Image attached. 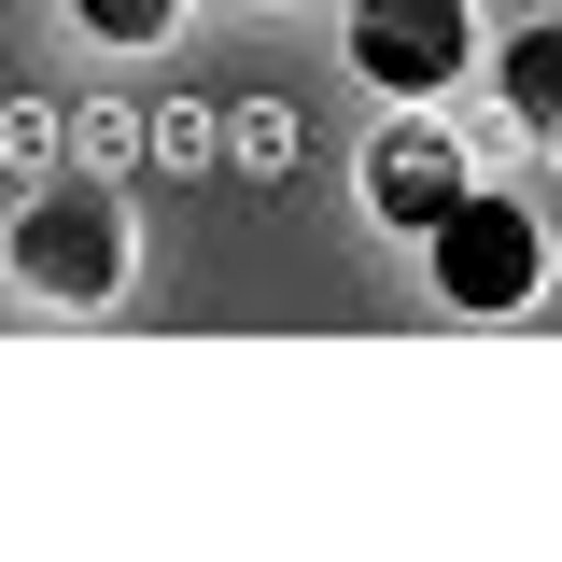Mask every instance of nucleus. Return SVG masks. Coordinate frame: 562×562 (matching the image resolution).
I'll list each match as a JSON object with an SVG mask.
<instances>
[{
  "label": "nucleus",
  "instance_id": "obj_1",
  "mask_svg": "<svg viewBox=\"0 0 562 562\" xmlns=\"http://www.w3.org/2000/svg\"><path fill=\"white\" fill-rule=\"evenodd\" d=\"M422 239H436V281H450L464 310H520L535 268H549V254H535V211H520V198H479V183L436 211Z\"/></svg>",
  "mask_w": 562,
  "mask_h": 562
},
{
  "label": "nucleus",
  "instance_id": "obj_2",
  "mask_svg": "<svg viewBox=\"0 0 562 562\" xmlns=\"http://www.w3.org/2000/svg\"><path fill=\"white\" fill-rule=\"evenodd\" d=\"M14 281H43V295H113V281H127V211L99 198V183L29 198V225H14Z\"/></svg>",
  "mask_w": 562,
  "mask_h": 562
},
{
  "label": "nucleus",
  "instance_id": "obj_3",
  "mask_svg": "<svg viewBox=\"0 0 562 562\" xmlns=\"http://www.w3.org/2000/svg\"><path fill=\"white\" fill-rule=\"evenodd\" d=\"M464 57H479V43H464V0H351V70H366V85L422 99V85H450Z\"/></svg>",
  "mask_w": 562,
  "mask_h": 562
},
{
  "label": "nucleus",
  "instance_id": "obj_4",
  "mask_svg": "<svg viewBox=\"0 0 562 562\" xmlns=\"http://www.w3.org/2000/svg\"><path fill=\"white\" fill-rule=\"evenodd\" d=\"M450 198H464V155H450V140H380V155H366V211H380V225H436Z\"/></svg>",
  "mask_w": 562,
  "mask_h": 562
},
{
  "label": "nucleus",
  "instance_id": "obj_5",
  "mask_svg": "<svg viewBox=\"0 0 562 562\" xmlns=\"http://www.w3.org/2000/svg\"><path fill=\"white\" fill-rule=\"evenodd\" d=\"M506 99H520L535 127H562V14H549V29H520V43H506Z\"/></svg>",
  "mask_w": 562,
  "mask_h": 562
},
{
  "label": "nucleus",
  "instance_id": "obj_6",
  "mask_svg": "<svg viewBox=\"0 0 562 562\" xmlns=\"http://www.w3.org/2000/svg\"><path fill=\"white\" fill-rule=\"evenodd\" d=\"M70 14H85L99 43H169V14H183V0H70Z\"/></svg>",
  "mask_w": 562,
  "mask_h": 562
}]
</instances>
